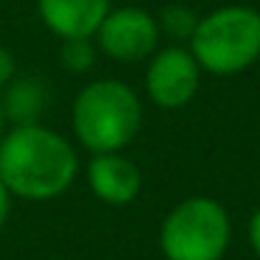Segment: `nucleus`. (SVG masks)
Wrapping results in <instances>:
<instances>
[{"mask_svg": "<svg viewBox=\"0 0 260 260\" xmlns=\"http://www.w3.org/2000/svg\"><path fill=\"white\" fill-rule=\"evenodd\" d=\"M79 174L76 148L42 123L12 126L0 140V182L12 196L48 202L73 185Z\"/></svg>", "mask_w": 260, "mask_h": 260, "instance_id": "obj_1", "label": "nucleus"}, {"mask_svg": "<svg viewBox=\"0 0 260 260\" xmlns=\"http://www.w3.org/2000/svg\"><path fill=\"white\" fill-rule=\"evenodd\" d=\"M87 182L95 199L112 207H123L140 193V168L120 151L92 154L87 165Z\"/></svg>", "mask_w": 260, "mask_h": 260, "instance_id": "obj_8", "label": "nucleus"}, {"mask_svg": "<svg viewBox=\"0 0 260 260\" xmlns=\"http://www.w3.org/2000/svg\"><path fill=\"white\" fill-rule=\"evenodd\" d=\"M202 84V68L187 48L171 45L151 53L146 70V92L159 109H179L193 101Z\"/></svg>", "mask_w": 260, "mask_h": 260, "instance_id": "obj_5", "label": "nucleus"}, {"mask_svg": "<svg viewBox=\"0 0 260 260\" xmlns=\"http://www.w3.org/2000/svg\"><path fill=\"white\" fill-rule=\"evenodd\" d=\"M95 40L107 56L118 59V62H137L157 51L159 25L157 17H151L143 9H109V14L95 31Z\"/></svg>", "mask_w": 260, "mask_h": 260, "instance_id": "obj_6", "label": "nucleus"}, {"mask_svg": "<svg viewBox=\"0 0 260 260\" xmlns=\"http://www.w3.org/2000/svg\"><path fill=\"white\" fill-rule=\"evenodd\" d=\"M59 62L70 73H87L95 62V48L90 40H62V51H59Z\"/></svg>", "mask_w": 260, "mask_h": 260, "instance_id": "obj_11", "label": "nucleus"}, {"mask_svg": "<svg viewBox=\"0 0 260 260\" xmlns=\"http://www.w3.org/2000/svg\"><path fill=\"white\" fill-rule=\"evenodd\" d=\"M230 235L232 224L224 204L207 196H190L165 215L159 249L168 260H221Z\"/></svg>", "mask_w": 260, "mask_h": 260, "instance_id": "obj_4", "label": "nucleus"}, {"mask_svg": "<svg viewBox=\"0 0 260 260\" xmlns=\"http://www.w3.org/2000/svg\"><path fill=\"white\" fill-rule=\"evenodd\" d=\"M143 123V104L129 84L118 79H98L81 87L73 101V132L92 154L126 148Z\"/></svg>", "mask_w": 260, "mask_h": 260, "instance_id": "obj_2", "label": "nucleus"}, {"mask_svg": "<svg viewBox=\"0 0 260 260\" xmlns=\"http://www.w3.org/2000/svg\"><path fill=\"white\" fill-rule=\"evenodd\" d=\"M6 123H9V120H6V115H3V109H0V140H3V135H6Z\"/></svg>", "mask_w": 260, "mask_h": 260, "instance_id": "obj_15", "label": "nucleus"}, {"mask_svg": "<svg viewBox=\"0 0 260 260\" xmlns=\"http://www.w3.org/2000/svg\"><path fill=\"white\" fill-rule=\"evenodd\" d=\"M187 51L210 76H238L260 59V12L224 6L199 20Z\"/></svg>", "mask_w": 260, "mask_h": 260, "instance_id": "obj_3", "label": "nucleus"}, {"mask_svg": "<svg viewBox=\"0 0 260 260\" xmlns=\"http://www.w3.org/2000/svg\"><path fill=\"white\" fill-rule=\"evenodd\" d=\"M9 207H12V193H9L6 185L0 182V226L6 224V218H9Z\"/></svg>", "mask_w": 260, "mask_h": 260, "instance_id": "obj_14", "label": "nucleus"}, {"mask_svg": "<svg viewBox=\"0 0 260 260\" xmlns=\"http://www.w3.org/2000/svg\"><path fill=\"white\" fill-rule=\"evenodd\" d=\"M48 107V87L37 76H20L3 87V101L0 109L12 126L40 123L42 109Z\"/></svg>", "mask_w": 260, "mask_h": 260, "instance_id": "obj_9", "label": "nucleus"}, {"mask_svg": "<svg viewBox=\"0 0 260 260\" xmlns=\"http://www.w3.org/2000/svg\"><path fill=\"white\" fill-rule=\"evenodd\" d=\"M157 25L168 37H174V40H190L196 25H199V17L190 6H185V3H171V6H165L162 12H159Z\"/></svg>", "mask_w": 260, "mask_h": 260, "instance_id": "obj_10", "label": "nucleus"}, {"mask_svg": "<svg viewBox=\"0 0 260 260\" xmlns=\"http://www.w3.org/2000/svg\"><path fill=\"white\" fill-rule=\"evenodd\" d=\"M14 73H17V62H14L12 51L0 48V90H3V87L14 79Z\"/></svg>", "mask_w": 260, "mask_h": 260, "instance_id": "obj_12", "label": "nucleus"}, {"mask_svg": "<svg viewBox=\"0 0 260 260\" xmlns=\"http://www.w3.org/2000/svg\"><path fill=\"white\" fill-rule=\"evenodd\" d=\"M249 243H252L254 254L260 257V207L254 210L252 221H249Z\"/></svg>", "mask_w": 260, "mask_h": 260, "instance_id": "obj_13", "label": "nucleus"}, {"mask_svg": "<svg viewBox=\"0 0 260 260\" xmlns=\"http://www.w3.org/2000/svg\"><path fill=\"white\" fill-rule=\"evenodd\" d=\"M37 12L59 40H92L109 14V0H37Z\"/></svg>", "mask_w": 260, "mask_h": 260, "instance_id": "obj_7", "label": "nucleus"}]
</instances>
